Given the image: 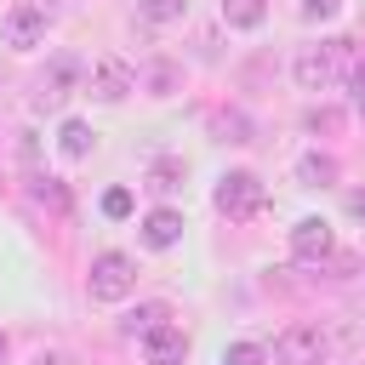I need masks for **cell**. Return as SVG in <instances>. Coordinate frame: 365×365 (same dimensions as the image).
<instances>
[{
	"label": "cell",
	"mask_w": 365,
	"mask_h": 365,
	"mask_svg": "<svg viewBox=\"0 0 365 365\" xmlns=\"http://www.w3.org/2000/svg\"><path fill=\"white\" fill-rule=\"evenodd\" d=\"M348 68V40H319V46H302L291 57V74L302 91H331Z\"/></svg>",
	"instance_id": "obj_1"
},
{
	"label": "cell",
	"mask_w": 365,
	"mask_h": 365,
	"mask_svg": "<svg viewBox=\"0 0 365 365\" xmlns=\"http://www.w3.org/2000/svg\"><path fill=\"white\" fill-rule=\"evenodd\" d=\"M137 291V262L125 251H97L91 274H86V297L91 302H125Z\"/></svg>",
	"instance_id": "obj_2"
},
{
	"label": "cell",
	"mask_w": 365,
	"mask_h": 365,
	"mask_svg": "<svg viewBox=\"0 0 365 365\" xmlns=\"http://www.w3.org/2000/svg\"><path fill=\"white\" fill-rule=\"evenodd\" d=\"M211 205H217L228 222H251V217L268 205V188H262V177H257V171H228V177L217 182Z\"/></svg>",
	"instance_id": "obj_3"
},
{
	"label": "cell",
	"mask_w": 365,
	"mask_h": 365,
	"mask_svg": "<svg viewBox=\"0 0 365 365\" xmlns=\"http://www.w3.org/2000/svg\"><path fill=\"white\" fill-rule=\"evenodd\" d=\"M325 354H331V342L319 325H285L274 336V365H325Z\"/></svg>",
	"instance_id": "obj_4"
},
{
	"label": "cell",
	"mask_w": 365,
	"mask_h": 365,
	"mask_svg": "<svg viewBox=\"0 0 365 365\" xmlns=\"http://www.w3.org/2000/svg\"><path fill=\"white\" fill-rule=\"evenodd\" d=\"M86 91H91L97 103H120V97H131V91H137V68H131L120 51H108V57H97V63H91Z\"/></svg>",
	"instance_id": "obj_5"
},
{
	"label": "cell",
	"mask_w": 365,
	"mask_h": 365,
	"mask_svg": "<svg viewBox=\"0 0 365 365\" xmlns=\"http://www.w3.org/2000/svg\"><path fill=\"white\" fill-rule=\"evenodd\" d=\"M0 40H6L11 51H34V46H46V6H34V0L11 6V11L0 17Z\"/></svg>",
	"instance_id": "obj_6"
},
{
	"label": "cell",
	"mask_w": 365,
	"mask_h": 365,
	"mask_svg": "<svg viewBox=\"0 0 365 365\" xmlns=\"http://www.w3.org/2000/svg\"><path fill=\"white\" fill-rule=\"evenodd\" d=\"M331 251H336V234H331L325 217H302V222L291 228V257H297V262H325Z\"/></svg>",
	"instance_id": "obj_7"
},
{
	"label": "cell",
	"mask_w": 365,
	"mask_h": 365,
	"mask_svg": "<svg viewBox=\"0 0 365 365\" xmlns=\"http://www.w3.org/2000/svg\"><path fill=\"white\" fill-rule=\"evenodd\" d=\"M74 80H80V63H74V57H51V68L34 80V103H40V108H57V103L74 91Z\"/></svg>",
	"instance_id": "obj_8"
},
{
	"label": "cell",
	"mask_w": 365,
	"mask_h": 365,
	"mask_svg": "<svg viewBox=\"0 0 365 365\" xmlns=\"http://www.w3.org/2000/svg\"><path fill=\"white\" fill-rule=\"evenodd\" d=\"M143 359H148V365H182V359H188V336H182V325H160V331H148V336H143Z\"/></svg>",
	"instance_id": "obj_9"
},
{
	"label": "cell",
	"mask_w": 365,
	"mask_h": 365,
	"mask_svg": "<svg viewBox=\"0 0 365 365\" xmlns=\"http://www.w3.org/2000/svg\"><path fill=\"white\" fill-rule=\"evenodd\" d=\"M177 240H182V211L160 205V211L143 217V245H148V251H171Z\"/></svg>",
	"instance_id": "obj_10"
},
{
	"label": "cell",
	"mask_w": 365,
	"mask_h": 365,
	"mask_svg": "<svg viewBox=\"0 0 365 365\" xmlns=\"http://www.w3.org/2000/svg\"><path fill=\"white\" fill-rule=\"evenodd\" d=\"M182 177H188V165H182L177 154H160V160H148V177H143V182H148L154 194H177Z\"/></svg>",
	"instance_id": "obj_11"
},
{
	"label": "cell",
	"mask_w": 365,
	"mask_h": 365,
	"mask_svg": "<svg viewBox=\"0 0 365 365\" xmlns=\"http://www.w3.org/2000/svg\"><path fill=\"white\" fill-rule=\"evenodd\" d=\"M29 194H34L46 211H57V217L74 211V194H68V182H57V177H29Z\"/></svg>",
	"instance_id": "obj_12"
},
{
	"label": "cell",
	"mask_w": 365,
	"mask_h": 365,
	"mask_svg": "<svg viewBox=\"0 0 365 365\" xmlns=\"http://www.w3.org/2000/svg\"><path fill=\"white\" fill-rule=\"evenodd\" d=\"M160 325H171V308H165V302H143V308H131V314H125V325H120V331L143 342V336H148V331H160Z\"/></svg>",
	"instance_id": "obj_13"
},
{
	"label": "cell",
	"mask_w": 365,
	"mask_h": 365,
	"mask_svg": "<svg viewBox=\"0 0 365 365\" xmlns=\"http://www.w3.org/2000/svg\"><path fill=\"white\" fill-rule=\"evenodd\" d=\"M57 148H63L68 160H86V154L97 148V131H91L86 120H63V131H57Z\"/></svg>",
	"instance_id": "obj_14"
},
{
	"label": "cell",
	"mask_w": 365,
	"mask_h": 365,
	"mask_svg": "<svg viewBox=\"0 0 365 365\" xmlns=\"http://www.w3.org/2000/svg\"><path fill=\"white\" fill-rule=\"evenodd\" d=\"M297 177H302V188H331L336 182V160L331 154H302L297 160Z\"/></svg>",
	"instance_id": "obj_15"
},
{
	"label": "cell",
	"mask_w": 365,
	"mask_h": 365,
	"mask_svg": "<svg viewBox=\"0 0 365 365\" xmlns=\"http://www.w3.org/2000/svg\"><path fill=\"white\" fill-rule=\"evenodd\" d=\"M268 0H222V23L228 29H262Z\"/></svg>",
	"instance_id": "obj_16"
},
{
	"label": "cell",
	"mask_w": 365,
	"mask_h": 365,
	"mask_svg": "<svg viewBox=\"0 0 365 365\" xmlns=\"http://www.w3.org/2000/svg\"><path fill=\"white\" fill-rule=\"evenodd\" d=\"M137 17H148V23H182L188 0H137Z\"/></svg>",
	"instance_id": "obj_17"
},
{
	"label": "cell",
	"mask_w": 365,
	"mask_h": 365,
	"mask_svg": "<svg viewBox=\"0 0 365 365\" xmlns=\"http://www.w3.org/2000/svg\"><path fill=\"white\" fill-rule=\"evenodd\" d=\"M262 359H268L262 342H228L222 348V365H262Z\"/></svg>",
	"instance_id": "obj_18"
},
{
	"label": "cell",
	"mask_w": 365,
	"mask_h": 365,
	"mask_svg": "<svg viewBox=\"0 0 365 365\" xmlns=\"http://www.w3.org/2000/svg\"><path fill=\"white\" fill-rule=\"evenodd\" d=\"M143 80H148V86H154V97H165V91H171V86H177V68H171V63H154V68H148V74H137V86H143Z\"/></svg>",
	"instance_id": "obj_19"
},
{
	"label": "cell",
	"mask_w": 365,
	"mask_h": 365,
	"mask_svg": "<svg viewBox=\"0 0 365 365\" xmlns=\"http://www.w3.org/2000/svg\"><path fill=\"white\" fill-rule=\"evenodd\" d=\"M302 125H308V131H325V137H331V131H342V114H336V108H308V120H302Z\"/></svg>",
	"instance_id": "obj_20"
},
{
	"label": "cell",
	"mask_w": 365,
	"mask_h": 365,
	"mask_svg": "<svg viewBox=\"0 0 365 365\" xmlns=\"http://www.w3.org/2000/svg\"><path fill=\"white\" fill-rule=\"evenodd\" d=\"M103 217H114V222L131 217V188H108V194H103Z\"/></svg>",
	"instance_id": "obj_21"
},
{
	"label": "cell",
	"mask_w": 365,
	"mask_h": 365,
	"mask_svg": "<svg viewBox=\"0 0 365 365\" xmlns=\"http://www.w3.org/2000/svg\"><path fill=\"white\" fill-rule=\"evenodd\" d=\"M342 11V0H302V17L308 23H325V17H336Z\"/></svg>",
	"instance_id": "obj_22"
},
{
	"label": "cell",
	"mask_w": 365,
	"mask_h": 365,
	"mask_svg": "<svg viewBox=\"0 0 365 365\" xmlns=\"http://www.w3.org/2000/svg\"><path fill=\"white\" fill-rule=\"evenodd\" d=\"M348 86H354V108L365 114V63H354V68H348Z\"/></svg>",
	"instance_id": "obj_23"
},
{
	"label": "cell",
	"mask_w": 365,
	"mask_h": 365,
	"mask_svg": "<svg viewBox=\"0 0 365 365\" xmlns=\"http://www.w3.org/2000/svg\"><path fill=\"white\" fill-rule=\"evenodd\" d=\"M348 211H354V217H365V194H348Z\"/></svg>",
	"instance_id": "obj_24"
},
{
	"label": "cell",
	"mask_w": 365,
	"mask_h": 365,
	"mask_svg": "<svg viewBox=\"0 0 365 365\" xmlns=\"http://www.w3.org/2000/svg\"><path fill=\"white\" fill-rule=\"evenodd\" d=\"M40 365H63V359H40Z\"/></svg>",
	"instance_id": "obj_25"
},
{
	"label": "cell",
	"mask_w": 365,
	"mask_h": 365,
	"mask_svg": "<svg viewBox=\"0 0 365 365\" xmlns=\"http://www.w3.org/2000/svg\"><path fill=\"white\" fill-rule=\"evenodd\" d=\"M0 354H6V342H0Z\"/></svg>",
	"instance_id": "obj_26"
}]
</instances>
